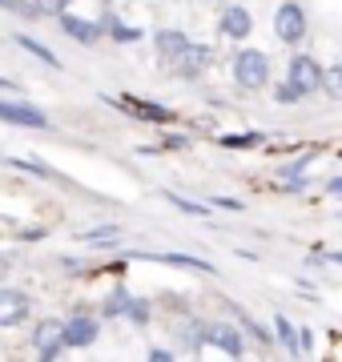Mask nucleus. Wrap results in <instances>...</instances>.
Segmentation results:
<instances>
[{"label":"nucleus","instance_id":"obj_1","mask_svg":"<svg viewBox=\"0 0 342 362\" xmlns=\"http://www.w3.org/2000/svg\"><path fill=\"white\" fill-rule=\"evenodd\" d=\"M234 81L242 89H266V81H270V57L258 49H242L234 57Z\"/></svg>","mask_w":342,"mask_h":362},{"label":"nucleus","instance_id":"obj_2","mask_svg":"<svg viewBox=\"0 0 342 362\" xmlns=\"http://www.w3.org/2000/svg\"><path fill=\"white\" fill-rule=\"evenodd\" d=\"M306 8L298 4V0H286V4H278L274 13V33L282 45H302L306 40Z\"/></svg>","mask_w":342,"mask_h":362},{"label":"nucleus","instance_id":"obj_3","mask_svg":"<svg viewBox=\"0 0 342 362\" xmlns=\"http://www.w3.org/2000/svg\"><path fill=\"white\" fill-rule=\"evenodd\" d=\"M101 334V322L93 318V314H73L69 322H61V346L65 350H85L97 342Z\"/></svg>","mask_w":342,"mask_h":362},{"label":"nucleus","instance_id":"obj_4","mask_svg":"<svg viewBox=\"0 0 342 362\" xmlns=\"http://www.w3.org/2000/svg\"><path fill=\"white\" fill-rule=\"evenodd\" d=\"M0 121L20 125V129H49V113L37 109L33 101H0Z\"/></svg>","mask_w":342,"mask_h":362},{"label":"nucleus","instance_id":"obj_5","mask_svg":"<svg viewBox=\"0 0 342 362\" xmlns=\"http://www.w3.org/2000/svg\"><path fill=\"white\" fill-rule=\"evenodd\" d=\"M201 342L218 346L222 354H230V358H242V354H246V334H242L237 326H230V322H210V326H201Z\"/></svg>","mask_w":342,"mask_h":362},{"label":"nucleus","instance_id":"obj_6","mask_svg":"<svg viewBox=\"0 0 342 362\" xmlns=\"http://www.w3.org/2000/svg\"><path fill=\"white\" fill-rule=\"evenodd\" d=\"M210 65H213V45H194V40H189L185 52L173 61V73H177L182 81H198Z\"/></svg>","mask_w":342,"mask_h":362},{"label":"nucleus","instance_id":"obj_7","mask_svg":"<svg viewBox=\"0 0 342 362\" xmlns=\"http://www.w3.org/2000/svg\"><path fill=\"white\" fill-rule=\"evenodd\" d=\"M286 81H290V85H294L298 93H302V97H310V93L318 89V81H322V65H318L310 52H294Z\"/></svg>","mask_w":342,"mask_h":362},{"label":"nucleus","instance_id":"obj_8","mask_svg":"<svg viewBox=\"0 0 342 362\" xmlns=\"http://www.w3.org/2000/svg\"><path fill=\"white\" fill-rule=\"evenodd\" d=\"M28 310H33V298L25 290H0V326L28 322Z\"/></svg>","mask_w":342,"mask_h":362},{"label":"nucleus","instance_id":"obj_9","mask_svg":"<svg viewBox=\"0 0 342 362\" xmlns=\"http://www.w3.org/2000/svg\"><path fill=\"white\" fill-rule=\"evenodd\" d=\"M57 25H61V33H65V37L77 40V45H97V40H101V25L81 21V16H73V13H61V16H57Z\"/></svg>","mask_w":342,"mask_h":362},{"label":"nucleus","instance_id":"obj_10","mask_svg":"<svg viewBox=\"0 0 342 362\" xmlns=\"http://www.w3.org/2000/svg\"><path fill=\"white\" fill-rule=\"evenodd\" d=\"M77 242L85 250H109V246H121L125 242V230L121 226H93V230H81Z\"/></svg>","mask_w":342,"mask_h":362},{"label":"nucleus","instance_id":"obj_11","mask_svg":"<svg viewBox=\"0 0 342 362\" xmlns=\"http://www.w3.org/2000/svg\"><path fill=\"white\" fill-rule=\"evenodd\" d=\"M250 28H254V16L242 8V4H230L222 13V37H230V40H246L250 37Z\"/></svg>","mask_w":342,"mask_h":362},{"label":"nucleus","instance_id":"obj_12","mask_svg":"<svg viewBox=\"0 0 342 362\" xmlns=\"http://www.w3.org/2000/svg\"><path fill=\"white\" fill-rule=\"evenodd\" d=\"M121 105H129V113L133 117H141V121H153V125H170L173 109H165V105H153V101H137V97H121Z\"/></svg>","mask_w":342,"mask_h":362},{"label":"nucleus","instance_id":"obj_13","mask_svg":"<svg viewBox=\"0 0 342 362\" xmlns=\"http://www.w3.org/2000/svg\"><path fill=\"white\" fill-rule=\"evenodd\" d=\"M153 45H158V52H161V61H177L185 52V45H189V37L185 33H177V28H161V33H153Z\"/></svg>","mask_w":342,"mask_h":362},{"label":"nucleus","instance_id":"obj_14","mask_svg":"<svg viewBox=\"0 0 342 362\" xmlns=\"http://www.w3.org/2000/svg\"><path fill=\"white\" fill-rule=\"evenodd\" d=\"M137 258H149V262H165V266H182V270H198V274H213V266L206 258H194V254H149L141 250Z\"/></svg>","mask_w":342,"mask_h":362},{"label":"nucleus","instance_id":"obj_15","mask_svg":"<svg viewBox=\"0 0 342 362\" xmlns=\"http://www.w3.org/2000/svg\"><path fill=\"white\" fill-rule=\"evenodd\" d=\"M16 45H20V49H25V52H33L37 61H45V65H49V69H61V57H57L53 49H45V45H40L37 37H28V33H16Z\"/></svg>","mask_w":342,"mask_h":362},{"label":"nucleus","instance_id":"obj_16","mask_svg":"<svg viewBox=\"0 0 342 362\" xmlns=\"http://www.w3.org/2000/svg\"><path fill=\"white\" fill-rule=\"evenodd\" d=\"M274 334H278V342H282L290 354H298V326L290 322L286 314H274Z\"/></svg>","mask_w":342,"mask_h":362},{"label":"nucleus","instance_id":"obj_17","mask_svg":"<svg viewBox=\"0 0 342 362\" xmlns=\"http://www.w3.org/2000/svg\"><path fill=\"white\" fill-rule=\"evenodd\" d=\"M165 202L170 206H177L182 214H189V218H210V206H201V202H194V197H182V194H173V189H165Z\"/></svg>","mask_w":342,"mask_h":362},{"label":"nucleus","instance_id":"obj_18","mask_svg":"<svg viewBox=\"0 0 342 362\" xmlns=\"http://www.w3.org/2000/svg\"><path fill=\"white\" fill-rule=\"evenodd\" d=\"M53 342H61V322H57V318H45V322H37L33 346H37V350H45V346H53Z\"/></svg>","mask_w":342,"mask_h":362},{"label":"nucleus","instance_id":"obj_19","mask_svg":"<svg viewBox=\"0 0 342 362\" xmlns=\"http://www.w3.org/2000/svg\"><path fill=\"white\" fill-rule=\"evenodd\" d=\"M129 290H125V286H117V290H113V294L105 298V306H101V314H105V318H125V306H129Z\"/></svg>","mask_w":342,"mask_h":362},{"label":"nucleus","instance_id":"obj_20","mask_svg":"<svg viewBox=\"0 0 342 362\" xmlns=\"http://www.w3.org/2000/svg\"><path fill=\"white\" fill-rule=\"evenodd\" d=\"M8 165H13V169H20V173H33V177H40V181H53V177H61V173H53L49 165H40V161H28V157H8Z\"/></svg>","mask_w":342,"mask_h":362},{"label":"nucleus","instance_id":"obj_21","mask_svg":"<svg viewBox=\"0 0 342 362\" xmlns=\"http://www.w3.org/2000/svg\"><path fill=\"white\" fill-rule=\"evenodd\" d=\"M222 149H254V145H262V133H225L218 137Z\"/></svg>","mask_w":342,"mask_h":362},{"label":"nucleus","instance_id":"obj_22","mask_svg":"<svg viewBox=\"0 0 342 362\" xmlns=\"http://www.w3.org/2000/svg\"><path fill=\"white\" fill-rule=\"evenodd\" d=\"M149 314H153L149 298H129V306H125V318H129L133 326H145V322H149Z\"/></svg>","mask_w":342,"mask_h":362},{"label":"nucleus","instance_id":"obj_23","mask_svg":"<svg viewBox=\"0 0 342 362\" xmlns=\"http://www.w3.org/2000/svg\"><path fill=\"white\" fill-rule=\"evenodd\" d=\"M105 28L113 33V40H121V45H133V40H141V28L121 25V21H113V16H105Z\"/></svg>","mask_w":342,"mask_h":362},{"label":"nucleus","instance_id":"obj_24","mask_svg":"<svg viewBox=\"0 0 342 362\" xmlns=\"http://www.w3.org/2000/svg\"><path fill=\"white\" fill-rule=\"evenodd\" d=\"M33 16H61L69 8V0H28Z\"/></svg>","mask_w":342,"mask_h":362},{"label":"nucleus","instance_id":"obj_25","mask_svg":"<svg viewBox=\"0 0 342 362\" xmlns=\"http://www.w3.org/2000/svg\"><path fill=\"white\" fill-rule=\"evenodd\" d=\"M318 89H326L330 97H342V69H322V81Z\"/></svg>","mask_w":342,"mask_h":362},{"label":"nucleus","instance_id":"obj_26","mask_svg":"<svg viewBox=\"0 0 342 362\" xmlns=\"http://www.w3.org/2000/svg\"><path fill=\"white\" fill-rule=\"evenodd\" d=\"M274 101H282V105H290V101H302V93L294 89L290 81H278V85H274Z\"/></svg>","mask_w":342,"mask_h":362},{"label":"nucleus","instance_id":"obj_27","mask_svg":"<svg viewBox=\"0 0 342 362\" xmlns=\"http://www.w3.org/2000/svg\"><path fill=\"white\" fill-rule=\"evenodd\" d=\"M237 318H242V330H246V334H254L258 342H270V338H274V334H266V330H262L258 322H254L250 314H242V310H237Z\"/></svg>","mask_w":342,"mask_h":362},{"label":"nucleus","instance_id":"obj_28","mask_svg":"<svg viewBox=\"0 0 342 362\" xmlns=\"http://www.w3.org/2000/svg\"><path fill=\"white\" fill-rule=\"evenodd\" d=\"M310 350H314V330L298 326V354H310Z\"/></svg>","mask_w":342,"mask_h":362},{"label":"nucleus","instance_id":"obj_29","mask_svg":"<svg viewBox=\"0 0 342 362\" xmlns=\"http://www.w3.org/2000/svg\"><path fill=\"white\" fill-rule=\"evenodd\" d=\"M206 206H213V209H230V214H237V209H246L242 202H237V197H210Z\"/></svg>","mask_w":342,"mask_h":362},{"label":"nucleus","instance_id":"obj_30","mask_svg":"<svg viewBox=\"0 0 342 362\" xmlns=\"http://www.w3.org/2000/svg\"><path fill=\"white\" fill-rule=\"evenodd\" d=\"M0 8H4V13H16V16H33L28 0H0Z\"/></svg>","mask_w":342,"mask_h":362},{"label":"nucleus","instance_id":"obj_31","mask_svg":"<svg viewBox=\"0 0 342 362\" xmlns=\"http://www.w3.org/2000/svg\"><path fill=\"white\" fill-rule=\"evenodd\" d=\"M310 157H314V153H306V157H298V161H294V165H286V169H278V177H298V173H302V169L310 165Z\"/></svg>","mask_w":342,"mask_h":362},{"label":"nucleus","instance_id":"obj_32","mask_svg":"<svg viewBox=\"0 0 342 362\" xmlns=\"http://www.w3.org/2000/svg\"><path fill=\"white\" fill-rule=\"evenodd\" d=\"M61 350H65V346H61V342H53V346L37 350V362H57V358H61Z\"/></svg>","mask_w":342,"mask_h":362},{"label":"nucleus","instance_id":"obj_33","mask_svg":"<svg viewBox=\"0 0 342 362\" xmlns=\"http://www.w3.org/2000/svg\"><path fill=\"white\" fill-rule=\"evenodd\" d=\"M145 362H177V358H173V350H165V346H153L149 354H145Z\"/></svg>","mask_w":342,"mask_h":362},{"label":"nucleus","instance_id":"obj_34","mask_svg":"<svg viewBox=\"0 0 342 362\" xmlns=\"http://www.w3.org/2000/svg\"><path fill=\"white\" fill-rule=\"evenodd\" d=\"M16 238H20V242H40L45 233H40V230H20V233H16Z\"/></svg>","mask_w":342,"mask_h":362},{"label":"nucleus","instance_id":"obj_35","mask_svg":"<svg viewBox=\"0 0 342 362\" xmlns=\"http://www.w3.org/2000/svg\"><path fill=\"white\" fill-rule=\"evenodd\" d=\"M189 145V137H165V149H185Z\"/></svg>","mask_w":342,"mask_h":362},{"label":"nucleus","instance_id":"obj_36","mask_svg":"<svg viewBox=\"0 0 342 362\" xmlns=\"http://www.w3.org/2000/svg\"><path fill=\"white\" fill-rule=\"evenodd\" d=\"M16 89H20V85H16L13 77H0V93H16Z\"/></svg>","mask_w":342,"mask_h":362}]
</instances>
